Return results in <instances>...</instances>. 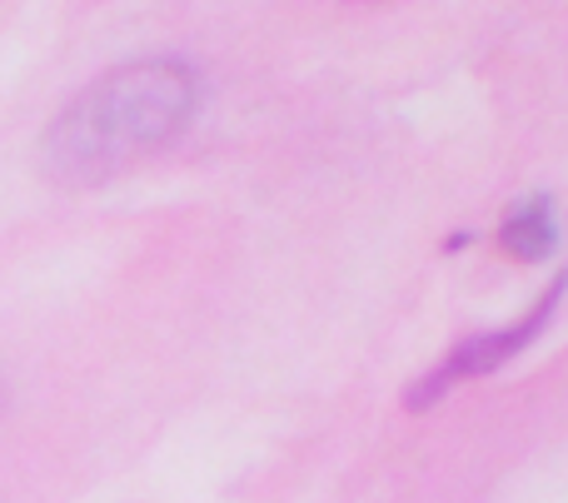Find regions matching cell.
Segmentation results:
<instances>
[{
    "mask_svg": "<svg viewBox=\"0 0 568 503\" xmlns=\"http://www.w3.org/2000/svg\"><path fill=\"white\" fill-rule=\"evenodd\" d=\"M499 245H504V255L524 259V265H539V259H549L554 245H559V219H554L549 199H544V195L524 199V205L499 225Z\"/></svg>",
    "mask_w": 568,
    "mask_h": 503,
    "instance_id": "cell-3",
    "label": "cell"
},
{
    "mask_svg": "<svg viewBox=\"0 0 568 503\" xmlns=\"http://www.w3.org/2000/svg\"><path fill=\"white\" fill-rule=\"evenodd\" d=\"M564 289H568V269H564V275H554V285L544 289V295L534 299V305L524 309V315L514 319L509 329H494V335H474V339H464V345L454 349V355L444 359V365L434 369L429 379H419V384H409V394H404V404H409V409H429V404H439V399L449 394V384H459V379L489 374V369L509 365V359L519 355V349H529L534 339L544 335V325H549V319H554V309H559Z\"/></svg>",
    "mask_w": 568,
    "mask_h": 503,
    "instance_id": "cell-2",
    "label": "cell"
},
{
    "mask_svg": "<svg viewBox=\"0 0 568 503\" xmlns=\"http://www.w3.org/2000/svg\"><path fill=\"white\" fill-rule=\"evenodd\" d=\"M0 409H6V379H0Z\"/></svg>",
    "mask_w": 568,
    "mask_h": 503,
    "instance_id": "cell-4",
    "label": "cell"
},
{
    "mask_svg": "<svg viewBox=\"0 0 568 503\" xmlns=\"http://www.w3.org/2000/svg\"><path fill=\"white\" fill-rule=\"evenodd\" d=\"M200 75L185 60H130L90 80L40 135V175L60 189H95L185 135Z\"/></svg>",
    "mask_w": 568,
    "mask_h": 503,
    "instance_id": "cell-1",
    "label": "cell"
}]
</instances>
